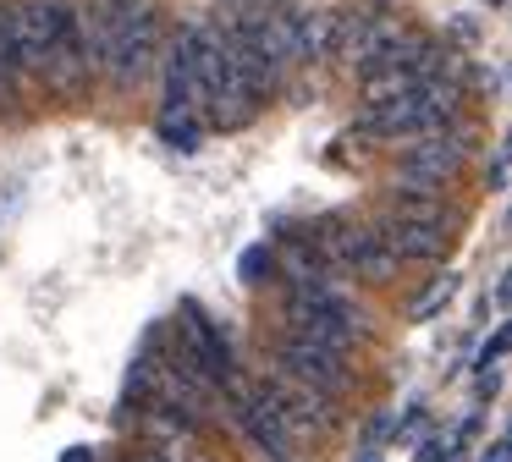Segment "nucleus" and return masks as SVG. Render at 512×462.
Masks as SVG:
<instances>
[{
    "label": "nucleus",
    "instance_id": "f257e3e1",
    "mask_svg": "<svg viewBox=\"0 0 512 462\" xmlns=\"http://www.w3.org/2000/svg\"><path fill=\"white\" fill-rule=\"evenodd\" d=\"M105 17V66L111 83H138L160 50V6L155 0H100Z\"/></svg>",
    "mask_w": 512,
    "mask_h": 462
},
{
    "label": "nucleus",
    "instance_id": "f03ea898",
    "mask_svg": "<svg viewBox=\"0 0 512 462\" xmlns=\"http://www.w3.org/2000/svg\"><path fill=\"white\" fill-rule=\"evenodd\" d=\"M287 319H292V330H298V336L325 341V347H336V352H347V347L358 341V330H364L358 308L347 303V297L325 292L320 281H298V286H292Z\"/></svg>",
    "mask_w": 512,
    "mask_h": 462
},
{
    "label": "nucleus",
    "instance_id": "7ed1b4c3",
    "mask_svg": "<svg viewBox=\"0 0 512 462\" xmlns=\"http://www.w3.org/2000/svg\"><path fill=\"white\" fill-rule=\"evenodd\" d=\"M320 253L331 264H342V270H353L358 281H391L397 275V253L386 248V237H380L375 226H358V220H325L320 231Z\"/></svg>",
    "mask_w": 512,
    "mask_h": 462
},
{
    "label": "nucleus",
    "instance_id": "20e7f679",
    "mask_svg": "<svg viewBox=\"0 0 512 462\" xmlns=\"http://www.w3.org/2000/svg\"><path fill=\"white\" fill-rule=\"evenodd\" d=\"M463 160H468V132L463 127L419 132L397 160V182L402 187H424V193H441V187L463 171Z\"/></svg>",
    "mask_w": 512,
    "mask_h": 462
},
{
    "label": "nucleus",
    "instance_id": "39448f33",
    "mask_svg": "<svg viewBox=\"0 0 512 462\" xmlns=\"http://www.w3.org/2000/svg\"><path fill=\"white\" fill-rule=\"evenodd\" d=\"M67 0H17L12 11H6V22H12V44H17V66L23 72H45L50 50H56L61 28H67Z\"/></svg>",
    "mask_w": 512,
    "mask_h": 462
},
{
    "label": "nucleus",
    "instance_id": "423d86ee",
    "mask_svg": "<svg viewBox=\"0 0 512 462\" xmlns=\"http://www.w3.org/2000/svg\"><path fill=\"white\" fill-rule=\"evenodd\" d=\"M259 385H265V396L276 402L281 424H287L292 435H331V429H336V396L309 391V385H303V380H292L287 369L265 374Z\"/></svg>",
    "mask_w": 512,
    "mask_h": 462
},
{
    "label": "nucleus",
    "instance_id": "0eeeda50",
    "mask_svg": "<svg viewBox=\"0 0 512 462\" xmlns=\"http://www.w3.org/2000/svg\"><path fill=\"white\" fill-rule=\"evenodd\" d=\"M375 231L386 237V248L397 259H441L452 242V215H419V209H386L375 220Z\"/></svg>",
    "mask_w": 512,
    "mask_h": 462
},
{
    "label": "nucleus",
    "instance_id": "6e6552de",
    "mask_svg": "<svg viewBox=\"0 0 512 462\" xmlns=\"http://www.w3.org/2000/svg\"><path fill=\"white\" fill-rule=\"evenodd\" d=\"M281 369H287L292 380H303L309 391H320V396H342L347 391V352L325 347V341H309V336H298V330L281 341Z\"/></svg>",
    "mask_w": 512,
    "mask_h": 462
},
{
    "label": "nucleus",
    "instance_id": "1a4fd4ad",
    "mask_svg": "<svg viewBox=\"0 0 512 462\" xmlns=\"http://www.w3.org/2000/svg\"><path fill=\"white\" fill-rule=\"evenodd\" d=\"M237 418H243V429L259 440V451H270L276 462H292V429L281 424L276 402L265 396V385H237Z\"/></svg>",
    "mask_w": 512,
    "mask_h": 462
},
{
    "label": "nucleus",
    "instance_id": "9d476101",
    "mask_svg": "<svg viewBox=\"0 0 512 462\" xmlns=\"http://www.w3.org/2000/svg\"><path fill=\"white\" fill-rule=\"evenodd\" d=\"M287 11H292V50H298V61H325L331 55L336 11H325V6H287Z\"/></svg>",
    "mask_w": 512,
    "mask_h": 462
},
{
    "label": "nucleus",
    "instance_id": "9b49d317",
    "mask_svg": "<svg viewBox=\"0 0 512 462\" xmlns=\"http://www.w3.org/2000/svg\"><path fill=\"white\" fill-rule=\"evenodd\" d=\"M193 105H204V94H199L188 50H182V39H177V50H171V61H166V99H160V110H193Z\"/></svg>",
    "mask_w": 512,
    "mask_h": 462
},
{
    "label": "nucleus",
    "instance_id": "f8f14e48",
    "mask_svg": "<svg viewBox=\"0 0 512 462\" xmlns=\"http://www.w3.org/2000/svg\"><path fill=\"white\" fill-rule=\"evenodd\" d=\"M452 297H457V275H435V281L408 303V319H413V325H430V319L441 314V308L452 303Z\"/></svg>",
    "mask_w": 512,
    "mask_h": 462
},
{
    "label": "nucleus",
    "instance_id": "ddd939ff",
    "mask_svg": "<svg viewBox=\"0 0 512 462\" xmlns=\"http://www.w3.org/2000/svg\"><path fill=\"white\" fill-rule=\"evenodd\" d=\"M160 138L171 149H199V121H193V110H160Z\"/></svg>",
    "mask_w": 512,
    "mask_h": 462
},
{
    "label": "nucleus",
    "instance_id": "4468645a",
    "mask_svg": "<svg viewBox=\"0 0 512 462\" xmlns=\"http://www.w3.org/2000/svg\"><path fill=\"white\" fill-rule=\"evenodd\" d=\"M23 72L17 66V44H12V22H6V11H0V88L12 83V77Z\"/></svg>",
    "mask_w": 512,
    "mask_h": 462
},
{
    "label": "nucleus",
    "instance_id": "2eb2a0df",
    "mask_svg": "<svg viewBox=\"0 0 512 462\" xmlns=\"http://www.w3.org/2000/svg\"><path fill=\"white\" fill-rule=\"evenodd\" d=\"M265 270H270V248H248V253H243V281H248V286L265 281Z\"/></svg>",
    "mask_w": 512,
    "mask_h": 462
},
{
    "label": "nucleus",
    "instance_id": "dca6fc26",
    "mask_svg": "<svg viewBox=\"0 0 512 462\" xmlns=\"http://www.w3.org/2000/svg\"><path fill=\"white\" fill-rule=\"evenodd\" d=\"M507 149H496V154H490V165H485V187H490V193H501V187H507Z\"/></svg>",
    "mask_w": 512,
    "mask_h": 462
},
{
    "label": "nucleus",
    "instance_id": "f3484780",
    "mask_svg": "<svg viewBox=\"0 0 512 462\" xmlns=\"http://www.w3.org/2000/svg\"><path fill=\"white\" fill-rule=\"evenodd\" d=\"M501 352H507V325H496V330H490V341L479 347V369H485V363H501Z\"/></svg>",
    "mask_w": 512,
    "mask_h": 462
},
{
    "label": "nucleus",
    "instance_id": "a211bd4d",
    "mask_svg": "<svg viewBox=\"0 0 512 462\" xmlns=\"http://www.w3.org/2000/svg\"><path fill=\"white\" fill-rule=\"evenodd\" d=\"M507 297H512V275L501 270V275H496V286H490V303H496V308H507Z\"/></svg>",
    "mask_w": 512,
    "mask_h": 462
},
{
    "label": "nucleus",
    "instance_id": "6ab92c4d",
    "mask_svg": "<svg viewBox=\"0 0 512 462\" xmlns=\"http://www.w3.org/2000/svg\"><path fill=\"white\" fill-rule=\"evenodd\" d=\"M479 462H512V446H507V435H496V440H490V451H485Z\"/></svg>",
    "mask_w": 512,
    "mask_h": 462
},
{
    "label": "nucleus",
    "instance_id": "aec40b11",
    "mask_svg": "<svg viewBox=\"0 0 512 462\" xmlns=\"http://www.w3.org/2000/svg\"><path fill=\"white\" fill-rule=\"evenodd\" d=\"M441 457H446V440H424L419 457H413V462H441Z\"/></svg>",
    "mask_w": 512,
    "mask_h": 462
},
{
    "label": "nucleus",
    "instance_id": "412c9836",
    "mask_svg": "<svg viewBox=\"0 0 512 462\" xmlns=\"http://www.w3.org/2000/svg\"><path fill=\"white\" fill-rule=\"evenodd\" d=\"M386 435H391V418H375V429H369V446H380Z\"/></svg>",
    "mask_w": 512,
    "mask_h": 462
},
{
    "label": "nucleus",
    "instance_id": "4be33fe9",
    "mask_svg": "<svg viewBox=\"0 0 512 462\" xmlns=\"http://www.w3.org/2000/svg\"><path fill=\"white\" fill-rule=\"evenodd\" d=\"M61 462H94V451L89 446H72V451H61Z\"/></svg>",
    "mask_w": 512,
    "mask_h": 462
},
{
    "label": "nucleus",
    "instance_id": "5701e85b",
    "mask_svg": "<svg viewBox=\"0 0 512 462\" xmlns=\"http://www.w3.org/2000/svg\"><path fill=\"white\" fill-rule=\"evenodd\" d=\"M127 462H171L166 451H138V457H127Z\"/></svg>",
    "mask_w": 512,
    "mask_h": 462
},
{
    "label": "nucleus",
    "instance_id": "b1692460",
    "mask_svg": "<svg viewBox=\"0 0 512 462\" xmlns=\"http://www.w3.org/2000/svg\"><path fill=\"white\" fill-rule=\"evenodd\" d=\"M358 462H386V457H380V451H375V446H369V451H364V457H358Z\"/></svg>",
    "mask_w": 512,
    "mask_h": 462
},
{
    "label": "nucleus",
    "instance_id": "393cba45",
    "mask_svg": "<svg viewBox=\"0 0 512 462\" xmlns=\"http://www.w3.org/2000/svg\"><path fill=\"white\" fill-rule=\"evenodd\" d=\"M490 6H507V0H490Z\"/></svg>",
    "mask_w": 512,
    "mask_h": 462
}]
</instances>
